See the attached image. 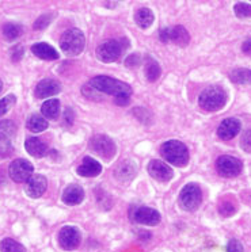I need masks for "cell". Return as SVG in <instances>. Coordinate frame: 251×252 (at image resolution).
Masks as SVG:
<instances>
[{
	"label": "cell",
	"instance_id": "cell-1",
	"mask_svg": "<svg viewBox=\"0 0 251 252\" xmlns=\"http://www.w3.org/2000/svg\"><path fill=\"white\" fill-rule=\"evenodd\" d=\"M88 86L94 88L98 93L108 94V95H113L114 96L115 103L120 106H125L129 103L132 95V88L126 84V83L113 79L109 76H97L93 77Z\"/></svg>",
	"mask_w": 251,
	"mask_h": 252
},
{
	"label": "cell",
	"instance_id": "cell-2",
	"mask_svg": "<svg viewBox=\"0 0 251 252\" xmlns=\"http://www.w3.org/2000/svg\"><path fill=\"white\" fill-rule=\"evenodd\" d=\"M160 154L175 167H186L189 163V149L178 140H170L160 147Z\"/></svg>",
	"mask_w": 251,
	"mask_h": 252
},
{
	"label": "cell",
	"instance_id": "cell-3",
	"mask_svg": "<svg viewBox=\"0 0 251 252\" xmlns=\"http://www.w3.org/2000/svg\"><path fill=\"white\" fill-rule=\"evenodd\" d=\"M227 103V93L218 86H211L205 88L198 98V104L205 111H218Z\"/></svg>",
	"mask_w": 251,
	"mask_h": 252
},
{
	"label": "cell",
	"instance_id": "cell-4",
	"mask_svg": "<svg viewBox=\"0 0 251 252\" xmlns=\"http://www.w3.org/2000/svg\"><path fill=\"white\" fill-rule=\"evenodd\" d=\"M84 46H86V37L82 30H79V29H70L61 35L60 48L66 55H80Z\"/></svg>",
	"mask_w": 251,
	"mask_h": 252
},
{
	"label": "cell",
	"instance_id": "cell-5",
	"mask_svg": "<svg viewBox=\"0 0 251 252\" xmlns=\"http://www.w3.org/2000/svg\"><path fill=\"white\" fill-rule=\"evenodd\" d=\"M128 45V39H109L99 45L95 53L98 60L104 63H114L120 59Z\"/></svg>",
	"mask_w": 251,
	"mask_h": 252
},
{
	"label": "cell",
	"instance_id": "cell-6",
	"mask_svg": "<svg viewBox=\"0 0 251 252\" xmlns=\"http://www.w3.org/2000/svg\"><path fill=\"white\" fill-rule=\"evenodd\" d=\"M202 202V192L200 186L196 183L186 185L179 192V205L180 208L186 212H194L200 208Z\"/></svg>",
	"mask_w": 251,
	"mask_h": 252
},
{
	"label": "cell",
	"instance_id": "cell-7",
	"mask_svg": "<svg viewBox=\"0 0 251 252\" xmlns=\"http://www.w3.org/2000/svg\"><path fill=\"white\" fill-rule=\"evenodd\" d=\"M90 148H91L94 154L98 155L102 159L106 160L113 159L115 155V151H117L114 141L110 137H108V136H105V134L94 136L90 140Z\"/></svg>",
	"mask_w": 251,
	"mask_h": 252
},
{
	"label": "cell",
	"instance_id": "cell-8",
	"mask_svg": "<svg viewBox=\"0 0 251 252\" xmlns=\"http://www.w3.org/2000/svg\"><path fill=\"white\" fill-rule=\"evenodd\" d=\"M129 217L133 222L153 226L160 222V214L155 209L148 206H132L129 210Z\"/></svg>",
	"mask_w": 251,
	"mask_h": 252
},
{
	"label": "cell",
	"instance_id": "cell-9",
	"mask_svg": "<svg viewBox=\"0 0 251 252\" xmlns=\"http://www.w3.org/2000/svg\"><path fill=\"white\" fill-rule=\"evenodd\" d=\"M216 170H217L218 175L224 176V178H235V176L240 175V172L243 170V164L239 159H236L234 156L223 155L216 161Z\"/></svg>",
	"mask_w": 251,
	"mask_h": 252
},
{
	"label": "cell",
	"instance_id": "cell-10",
	"mask_svg": "<svg viewBox=\"0 0 251 252\" xmlns=\"http://www.w3.org/2000/svg\"><path fill=\"white\" fill-rule=\"evenodd\" d=\"M33 164L25 159H17L12 161L8 167V174L12 181L17 183H25L33 176Z\"/></svg>",
	"mask_w": 251,
	"mask_h": 252
},
{
	"label": "cell",
	"instance_id": "cell-11",
	"mask_svg": "<svg viewBox=\"0 0 251 252\" xmlns=\"http://www.w3.org/2000/svg\"><path fill=\"white\" fill-rule=\"evenodd\" d=\"M80 240H82V235L76 226L67 225V226H63L59 232V244L63 250H67V251L75 250L80 244Z\"/></svg>",
	"mask_w": 251,
	"mask_h": 252
},
{
	"label": "cell",
	"instance_id": "cell-12",
	"mask_svg": "<svg viewBox=\"0 0 251 252\" xmlns=\"http://www.w3.org/2000/svg\"><path fill=\"white\" fill-rule=\"evenodd\" d=\"M148 172L149 175L152 176L153 179H156L159 182H169L173 179V170L170 168L169 165L163 163V161H159V160H152L149 164H148Z\"/></svg>",
	"mask_w": 251,
	"mask_h": 252
},
{
	"label": "cell",
	"instance_id": "cell-13",
	"mask_svg": "<svg viewBox=\"0 0 251 252\" xmlns=\"http://www.w3.org/2000/svg\"><path fill=\"white\" fill-rule=\"evenodd\" d=\"M48 187V181L42 175H33L26 182V194L30 198H39Z\"/></svg>",
	"mask_w": 251,
	"mask_h": 252
},
{
	"label": "cell",
	"instance_id": "cell-14",
	"mask_svg": "<svg viewBox=\"0 0 251 252\" xmlns=\"http://www.w3.org/2000/svg\"><path fill=\"white\" fill-rule=\"evenodd\" d=\"M240 121L238 118H227L217 127V136L221 140H231L240 132Z\"/></svg>",
	"mask_w": 251,
	"mask_h": 252
},
{
	"label": "cell",
	"instance_id": "cell-15",
	"mask_svg": "<svg viewBox=\"0 0 251 252\" xmlns=\"http://www.w3.org/2000/svg\"><path fill=\"white\" fill-rule=\"evenodd\" d=\"M61 91V84L53 79H44L36 87V96L38 99H45L48 96H53Z\"/></svg>",
	"mask_w": 251,
	"mask_h": 252
},
{
	"label": "cell",
	"instance_id": "cell-16",
	"mask_svg": "<svg viewBox=\"0 0 251 252\" xmlns=\"http://www.w3.org/2000/svg\"><path fill=\"white\" fill-rule=\"evenodd\" d=\"M77 174L84 178H94V176H98L102 172V164L97 161L93 158H88L86 156L83 159L82 164L77 167Z\"/></svg>",
	"mask_w": 251,
	"mask_h": 252
},
{
	"label": "cell",
	"instance_id": "cell-17",
	"mask_svg": "<svg viewBox=\"0 0 251 252\" xmlns=\"http://www.w3.org/2000/svg\"><path fill=\"white\" fill-rule=\"evenodd\" d=\"M84 199V190L79 185H70L63 192V202L67 205H79Z\"/></svg>",
	"mask_w": 251,
	"mask_h": 252
},
{
	"label": "cell",
	"instance_id": "cell-18",
	"mask_svg": "<svg viewBox=\"0 0 251 252\" xmlns=\"http://www.w3.org/2000/svg\"><path fill=\"white\" fill-rule=\"evenodd\" d=\"M25 148L33 158H44L48 154V145L37 137H29L25 143Z\"/></svg>",
	"mask_w": 251,
	"mask_h": 252
},
{
	"label": "cell",
	"instance_id": "cell-19",
	"mask_svg": "<svg viewBox=\"0 0 251 252\" xmlns=\"http://www.w3.org/2000/svg\"><path fill=\"white\" fill-rule=\"evenodd\" d=\"M32 52L34 56H37L38 59H42V60H57L59 59L57 50L45 42H38V44L33 45Z\"/></svg>",
	"mask_w": 251,
	"mask_h": 252
},
{
	"label": "cell",
	"instance_id": "cell-20",
	"mask_svg": "<svg viewBox=\"0 0 251 252\" xmlns=\"http://www.w3.org/2000/svg\"><path fill=\"white\" fill-rule=\"evenodd\" d=\"M169 42L179 45V46H186L190 42V35L183 26H175L173 29H169Z\"/></svg>",
	"mask_w": 251,
	"mask_h": 252
},
{
	"label": "cell",
	"instance_id": "cell-21",
	"mask_svg": "<svg viewBox=\"0 0 251 252\" xmlns=\"http://www.w3.org/2000/svg\"><path fill=\"white\" fill-rule=\"evenodd\" d=\"M136 175V168H135V165L132 164L131 161H121L120 164L117 165V168H115V176L120 179V181L125 182L132 179L133 176Z\"/></svg>",
	"mask_w": 251,
	"mask_h": 252
},
{
	"label": "cell",
	"instance_id": "cell-22",
	"mask_svg": "<svg viewBox=\"0 0 251 252\" xmlns=\"http://www.w3.org/2000/svg\"><path fill=\"white\" fill-rule=\"evenodd\" d=\"M41 113L48 120H57L59 114H60V102L57 99L46 100L41 107Z\"/></svg>",
	"mask_w": 251,
	"mask_h": 252
},
{
	"label": "cell",
	"instance_id": "cell-23",
	"mask_svg": "<svg viewBox=\"0 0 251 252\" xmlns=\"http://www.w3.org/2000/svg\"><path fill=\"white\" fill-rule=\"evenodd\" d=\"M135 22L143 30L148 29L153 23V12L149 8H140L135 14Z\"/></svg>",
	"mask_w": 251,
	"mask_h": 252
},
{
	"label": "cell",
	"instance_id": "cell-24",
	"mask_svg": "<svg viewBox=\"0 0 251 252\" xmlns=\"http://www.w3.org/2000/svg\"><path fill=\"white\" fill-rule=\"evenodd\" d=\"M17 134V125L15 122L10 120L0 121V140L1 141H10Z\"/></svg>",
	"mask_w": 251,
	"mask_h": 252
},
{
	"label": "cell",
	"instance_id": "cell-25",
	"mask_svg": "<svg viewBox=\"0 0 251 252\" xmlns=\"http://www.w3.org/2000/svg\"><path fill=\"white\" fill-rule=\"evenodd\" d=\"M28 129L33 133L44 132L45 129H48V121L42 115L33 114L28 120Z\"/></svg>",
	"mask_w": 251,
	"mask_h": 252
},
{
	"label": "cell",
	"instance_id": "cell-26",
	"mask_svg": "<svg viewBox=\"0 0 251 252\" xmlns=\"http://www.w3.org/2000/svg\"><path fill=\"white\" fill-rule=\"evenodd\" d=\"M231 82L236 83V84H250L251 83V69H246V68H238L235 71L231 72L229 75Z\"/></svg>",
	"mask_w": 251,
	"mask_h": 252
},
{
	"label": "cell",
	"instance_id": "cell-27",
	"mask_svg": "<svg viewBox=\"0 0 251 252\" xmlns=\"http://www.w3.org/2000/svg\"><path fill=\"white\" fill-rule=\"evenodd\" d=\"M160 73H162V69H160L158 63L152 59H148L147 63H145V76H147L148 80L156 82L160 77Z\"/></svg>",
	"mask_w": 251,
	"mask_h": 252
},
{
	"label": "cell",
	"instance_id": "cell-28",
	"mask_svg": "<svg viewBox=\"0 0 251 252\" xmlns=\"http://www.w3.org/2000/svg\"><path fill=\"white\" fill-rule=\"evenodd\" d=\"M0 251L1 252H26V248H25L21 243H18L17 240L7 237V239H4V240L0 241Z\"/></svg>",
	"mask_w": 251,
	"mask_h": 252
},
{
	"label": "cell",
	"instance_id": "cell-29",
	"mask_svg": "<svg viewBox=\"0 0 251 252\" xmlns=\"http://www.w3.org/2000/svg\"><path fill=\"white\" fill-rule=\"evenodd\" d=\"M22 26H19L17 23H6V25L3 26V35H4V38L8 39V41L17 39L18 37L22 34Z\"/></svg>",
	"mask_w": 251,
	"mask_h": 252
},
{
	"label": "cell",
	"instance_id": "cell-30",
	"mask_svg": "<svg viewBox=\"0 0 251 252\" xmlns=\"http://www.w3.org/2000/svg\"><path fill=\"white\" fill-rule=\"evenodd\" d=\"M236 212V206H235V203L232 201H229V199H225L223 202L220 203V206H218V213L224 216V217H231L232 214Z\"/></svg>",
	"mask_w": 251,
	"mask_h": 252
},
{
	"label": "cell",
	"instance_id": "cell-31",
	"mask_svg": "<svg viewBox=\"0 0 251 252\" xmlns=\"http://www.w3.org/2000/svg\"><path fill=\"white\" fill-rule=\"evenodd\" d=\"M234 10L238 18L251 17V4H247V3L239 1V3H236V4H235Z\"/></svg>",
	"mask_w": 251,
	"mask_h": 252
},
{
	"label": "cell",
	"instance_id": "cell-32",
	"mask_svg": "<svg viewBox=\"0 0 251 252\" xmlns=\"http://www.w3.org/2000/svg\"><path fill=\"white\" fill-rule=\"evenodd\" d=\"M15 102H17V98H15V95H11V94L7 95L4 99H1L0 100V117L6 114L7 111L15 104Z\"/></svg>",
	"mask_w": 251,
	"mask_h": 252
},
{
	"label": "cell",
	"instance_id": "cell-33",
	"mask_svg": "<svg viewBox=\"0 0 251 252\" xmlns=\"http://www.w3.org/2000/svg\"><path fill=\"white\" fill-rule=\"evenodd\" d=\"M240 147L246 152H251V129L243 133L242 140H240Z\"/></svg>",
	"mask_w": 251,
	"mask_h": 252
},
{
	"label": "cell",
	"instance_id": "cell-34",
	"mask_svg": "<svg viewBox=\"0 0 251 252\" xmlns=\"http://www.w3.org/2000/svg\"><path fill=\"white\" fill-rule=\"evenodd\" d=\"M50 21H52V15H42V17H39L36 22H34L33 28L36 30H44L46 26H49Z\"/></svg>",
	"mask_w": 251,
	"mask_h": 252
},
{
	"label": "cell",
	"instance_id": "cell-35",
	"mask_svg": "<svg viewBox=\"0 0 251 252\" xmlns=\"http://www.w3.org/2000/svg\"><path fill=\"white\" fill-rule=\"evenodd\" d=\"M12 147L10 141H1L0 140V156H8L11 154Z\"/></svg>",
	"mask_w": 251,
	"mask_h": 252
},
{
	"label": "cell",
	"instance_id": "cell-36",
	"mask_svg": "<svg viewBox=\"0 0 251 252\" xmlns=\"http://www.w3.org/2000/svg\"><path fill=\"white\" fill-rule=\"evenodd\" d=\"M227 252H243V246L240 244V241L231 240L227 246Z\"/></svg>",
	"mask_w": 251,
	"mask_h": 252
},
{
	"label": "cell",
	"instance_id": "cell-37",
	"mask_svg": "<svg viewBox=\"0 0 251 252\" xmlns=\"http://www.w3.org/2000/svg\"><path fill=\"white\" fill-rule=\"evenodd\" d=\"M126 66H137L140 64V56L139 55H131L126 57L125 60Z\"/></svg>",
	"mask_w": 251,
	"mask_h": 252
},
{
	"label": "cell",
	"instance_id": "cell-38",
	"mask_svg": "<svg viewBox=\"0 0 251 252\" xmlns=\"http://www.w3.org/2000/svg\"><path fill=\"white\" fill-rule=\"evenodd\" d=\"M242 52H243L245 55L251 56V38H247L245 42H243V45H242Z\"/></svg>",
	"mask_w": 251,
	"mask_h": 252
},
{
	"label": "cell",
	"instance_id": "cell-39",
	"mask_svg": "<svg viewBox=\"0 0 251 252\" xmlns=\"http://www.w3.org/2000/svg\"><path fill=\"white\" fill-rule=\"evenodd\" d=\"M22 56H23V49L21 48V46H17L15 49L12 50V60L14 61H19Z\"/></svg>",
	"mask_w": 251,
	"mask_h": 252
},
{
	"label": "cell",
	"instance_id": "cell-40",
	"mask_svg": "<svg viewBox=\"0 0 251 252\" xmlns=\"http://www.w3.org/2000/svg\"><path fill=\"white\" fill-rule=\"evenodd\" d=\"M160 39H162L163 42H169V29L160 30Z\"/></svg>",
	"mask_w": 251,
	"mask_h": 252
},
{
	"label": "cell",
	"instance_id": "cell-41",
	"mask_svg": "<svg viewBox=\"0 0 251 252\" xmlns=\"http://www.w3.org/2000/svg\"><path fill=\"white\" fill-rule=\"evenodd\" d=\"M3 91V83H1V80H0V93Z\"/></svg>",
	"mask_w": 251,
	"mask_h": 252
}]
</instances>
